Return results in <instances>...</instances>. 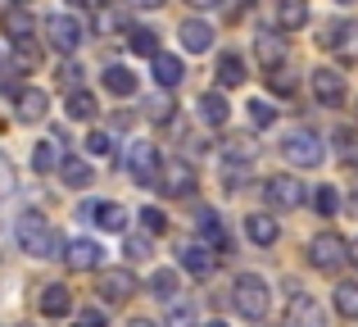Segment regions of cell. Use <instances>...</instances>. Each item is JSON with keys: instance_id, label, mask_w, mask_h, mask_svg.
Returning <instances> with one entry per match:
<instances>
[{"instance_id": "1", "label": "cell", "mask_w": 358, "mask_h": 327, "mask_svg": "<svg viewBox=\"0 0 358 327\" xmlns=\"http://www.w3.org/2000/svg\"><path fill=\"white\" fill-rule=\"evenodd\" d=\"M18 246H23L27 255H36V259H55L64 250V241H59V232H55L41 214L27 209L23 218H18Z\"/></svg>"}, {"instance_id": "2", "label": "cell", "mask_w": 358, "mask_h": 327, "mask_svg": "<svg viewBox=\"0 0 358 327\" xmlns=\"http://www.w3.org/2000/svg\"><path fill=\"white\" fill-rule=\"evenodd\" d=\"M236 309H241L250 323L268 319V309H272V295H268V282H263V277L245 273L241 282H236Z\"/></svg>"}, {"instance_id": "3", "label": "cell", "mask_w": 358, "mask_h": 327, "mask_svg": "<svg viewBox=\"0 0 358 327\" xmlns=\"http://www.w3.org/2000/svg\"><path fill=\"white\" fill-rule=\"evenodd\" d=\"M281 155H286L295 168H317L322 164V141H317L308 127H295V132L281 137Z\"/></svg>"}, {"instance_id": "4", "label": "cell", "mask_w": 358, "mask_h": 327, "mask_svg": "<svg viewBox=\"0 0 358 327\" xmlns=\"http://www.w3.org/2000/svg\"><path fill=\"white\" fill-rule=\"evenodd\" d=\"M308 259H313V268H322V273H336V268L350 259V241L336 237V232H322V237L308 241Z\"/></svg>"}, {"instance_id": "5", "label": "cell", "mask_w": 358, "mask_h": 327, "mask_svg": "<svg viewBox=\"0 0 358 327\" xmlns=\"http://www.w3.org/2000/svg\"><path fill=\"white\" fill-rule=\"evenodd\" d=\"M45 41L59 55H73L82 46V18L78 14H50L45 18Z\"/></svg>"}, {"instance_id": "6", "label": "cell", "mask_w": 358, "mask_h": 327, "mask_svg": "<svg viewBox=\"0 0 358 327\" xmlns=\"http://www.w3.org/2000/svg\"><path fill=\"white\" fill-rule=\"evenodd\" d=\"M131 291H136V277H131L127 268H105V273H100V282H96V295L105 305H122Z\"/></svg>"}, {"instance_id": "7", "label": "cell", "mask_w": 358, "mask_h": 327, "mask_svg": "<svg viewBox=\"0 0 358 327\" xmlns=\"http://www.w3.org/2000/svg\"><path fill=\"white\" fill-rule=\"evenodd\" d=\"M127 168H131V177H136L141 186H155L159 182V155H155V146H150V141H131Z\"/></svg>"}, {"instance_id": "8", "label": "cell", "mask_w": 358, "mask_h": 327, "mask_svg": "<svg viewBox=\"0 0 358 327\" xmlns=\"http://www.w3.org/2000/svg\"><path fill=\"white\" fill-rule=\"evenodd\" d=\"M317 41L327 50H336L341 60H358V23H327Z\"/></svg>"}, {"instance_id": "9", "label": "cell", "mask_w": 358, "mask_h": 327, "mask_svg": "<svg viewBox=\"0 0 358 327\" xmlns=\"http://www.w3.org/2000/svg\"><path fill=\"white\" fill-rule=\"evenodd\" d=\"M263 200H268L272 209H295V204H304V186H299L295 177H268V182H263Z\"/></svg>"}, {"instance_id": "10", "label": "cell", "mask_w": 358, "mask_h": 327, "mask_svg": "<svg viewBox=\"0 0 358 327\" xmlns=\"http://www.w3.org/2000/svg\"><path fill=\"white\" fill-rule=\"evenodd\" d=\"M155 186H164L168 195H191L195 191V168L186 160H173V164H164V173H159Z\"/></svg>"}, {"instance_id": "11", "label": "cell", "mask_w": 358, "mask_h": 327, "mask_svg": "<svg viewBox=\"0 0 358 327\" xmlns=\"http://www.w3.org/2000/svg\"><path fill=\"white\" fill-rule=\"evenodd\" d=\"M313 96H317V105L336 109L345 100V78L336 69H313Z\"/></svg>"}, {"instance_id": "12", "label": "cell", "mask_w": 358, "mask_h": 327, "mask_svg": "<svg viewBox=\"0 0 358 327\" xmlns=\"http://www.w3.org/2000/svg\"><path fill=\"white\" fill-rule=\"evenodd\" d=\"M100 255H105V250H100L96 241L78 237V241H69V250H64V264H69L73 273H91V268H100Z\"/></svg>"}, {"instance_id": "13", "label": "cell", "mask_w": 358, "mask_h": 327, "mask_svg": "<svg viewBox=\"0 0 358 327\" xmlns=\"http://www.w3.org/2000/svg\"><path fill=\"white\" fill-rule=\"evenodd\" d=\"M286 327H327L322 305H317L313 295H295V300H290V314H286Z\"/></svg>"}, {"instance_id": "14", "label": "cell", "mask_w": 358, "mask_h": 327, "mask_svg": "<svg viewBox=\"0 0 358 327\" xmlns=\"http://www.w3.org/2000/svg\"><path fill=\"white\" fill-rule=\"evenodd\" d=\"M0 32H5L9 41H27V36H32V14H27L23 5H9L5 14H0Z\"/></svg>"}, {"instance_id": "15", "label": "cell", "mask_w": 358, "mask_h": 327, "mask_svg": "<svg viewBox=\"0 0 358 327\" xmlns=\"http://www.w3.org/2000/svg\"><path fill=\"white\" fill-rule=\"evenodd\" d=\"M308 23V0H277V27L281 32H299Z\"/></svg>"}, {"instance_id": "16", "label": "cell", "mask_w": 358, "mask_h": 327, "mask_svg": "<svg viewBox=\"0 0 358 327\" xmlns=\"http://www.w3.org/2000/svg\"><path fill=\"white\" fill-rule=\"evenodd\" d=\"M150 60H155V82H159L164 91H168V87H177V82L186 78V69H182V60H177V55H164V50H155Z\"/></svg>"}, {"instance_id": "17", "label": "cell", "mask_w": 358, "mask_h": 327, "mask_svg": "<svg viewBox=\"0 0 358 327\" xmlns=\"http://www.w3.org/2000/svg\"><path fill=\"white\" fill-rule=\"evenodd\" d=\"M182 46L195 50V55L209 50V46H213V27L204 23V18H186V23H182Z\"/></svg>"}, {"instance_id": "18", "label": "cell", "mask_w": 358, "mask_h": 327, "mask_svg": "<svg viewBox=\"0 0 358 327\" xmlns=\"http://www.w3.org/2000/svg\"><path fill=\"white\" fill-rule=\"evenodd\" d=\"M69 309H73V295H69V286L50 282V286L41 291V314H45V319H64Z\"/></svg>"}, {"instance_id": "19", "label": "cell", "mask_w": 358, "mask_h": 327, "mask_svg": "<svg viewBox=\"0 0 358 327\" xmlns=\"http://www.w3.org/2000/svg\"><path fill=\"white\" fill-rule=\"evenodd\" d=\"M245 232H250V241H259V246H272V241L281 237V223L272 218V214H250V218H245Z\"/></svg>"}, {"instance_id": "20", "label": "cell", "mask_w": 358, "mask_h": 327, "mask_svg": "<svg viewBox=\"0 0 358 327\" xmlns=\"http://www.w3.org/2000/svg\"><path fill=\"white\" fill-rule=\"evenodd\" d=\"M45 105H50V100H45V91H36V87L18 91V118H23V123H41V118H45Z\"/></svg>"}, {"instance_id": "21", "label": "cell", "mask_w": 358, "mask_h": 327, "mask_svg": "<svg viewBox=\"0 0 358 327\" xmlns=\"http://www.w3.org/2000/svg\"><path fill=\"white\" fill-rule=\"evenodd\" d=\"M91 223H100L105 232H122L127 228V209L114 200H105V204H91Z\"/></svg>"}, {"instance_id": "22", "label": "cell", "mask_w": 358, "mask_h": 327, "mask_svg": "<svg viewBox=\"0 0 358 327\" xmlns=\"http://www.w3.org/2000/svg\"><path fill=\"white\" fill-rule=\"evenodd\" d=\"M100 82H105V91H109V96H131V91H136V73H131V69H122V64L105 69V73H100Z\"/></svg>"}, {"instance_id": "23", "label": "cell", "mask_w": 358, "mask_h": 327, "mask_svg": "<svg viewBox=\"0 0 358 327\" xmlns=\"http://www.w3.org/2000/svg\"><path fill=\"white\" fill-rule=\"evenodd\" d=\"M59 177H64V186H91V164L87 160H78V155H64L59 160Z\"/></svg>"}, {"instance_id": "24", "label": "cell", "mask_w": 358, "mask_h": 327, "mask_svg": "<svg viewBox=\"0 0 358 327\" xmlns=\"http://www.w3.org/2000/svg\"><path fill=\"white\" fill-rule=\"evenodd\" d=\"M227 114H231V105L218 96V91H204V96H200V118L209 127H222V123H227Z\"/></svg>"}, {"instance_id": "25", "label": "cell", "mask_w": 358, "mask_h": 327, "mask_svg": "<svg viewBox=\"0 0 358 327\" xmlns=\"http://www.w3.org/2000/svg\"><path fill=\"white\" fill-rule=\"evenodd\" d=\"M254 50H259V60L268 64V69H281V60H286V41H281L277 32H263L259 41H254Z\"/></svg>"}, {"instance_id": "26", "label": "cell", "mask_w": 358, "mask_h": 327, "mask_svg": "<svg viewBox=\"0 0 358 327\" xmlns=\"http://www.w3.org/2000/svg\"><path fill=\"white\" fill-rule=\"evenodd\" d=\"M182 268L195 273V277H209L213 273V255L204 246H182Z\"/></svg>"}, {"instance_id": "27", "label": "cell", "mask_w": 358, "mask_h": 327, "mask_svg": "<svg viewBox=\"0 0 358 327\" xmlns=\"http://www.w3.org/2000/svg\"><path fill=\"white\" fill-rule=\"evenodd\" d=\"M168 327H200V314H195L191 300H168Z\"/></svg>"}, {"instance_id": "28", "label": "cell", "mask_w": 358, "mask_h": 327, "mask_svg": "<svg viewBox=\"0 0 358 327\" xmlns=\"http://www.w3.org/2000/svg\"><path fill=\"white\" fill-rule=\"evenodd\" d=\"M218 82H222V87H241V82H245V60H241V55H222V60H218Z\"/></svg>"}, {"instance_id": "29", "label": "cell", "mask_w": 358, "mask_h": 327, "mask_svg": "<svg viewBox=\"0 0 358 327\" xmlns=\"http://www.w3.org/2000/svg\"><path fill=\"white\" fill-rule=\"evenodd\" d=\"M150 291L159 295V300H177V291H182V282H177L173 268H159L155 277H150Z\"/></svg>"}, {"instance_id": "30", "label": "cell", "mask_w": 358, "mask_h": 327, "mask_svg": "<svg viewBox=\"0 0 358 327\" xmlns=\"http://www.w3.org/2000/svg\"><path fill=\"white\" fill-rule=\"evenodd\" d=\"M32 168H36V173H55V168H59V151H55V141H36Z\"/></svg>"}, {"instance_id": "31", "label": "cell", "mask_w": 358, "mask_h": 327, "mask_svg": "<svg viewBox=\"0 0 358 327\" xmlns=\"http://www.w3.org/2000/svg\"><path fill=\"white\" fill-rule=\"evenodd\" d=\"M336 309L345 319H358V282H341L336 286Z\"/></svg>"}, {"instance_id": "32", "label": "cell", "mask_w": 358, "mask_h": 327, "mask_svg": "<svg viewBox=\"0 0 358 327\" xmlns=\"http://www.w3.org/2000/svg\"><path fill=\"white\" fill-rule=\"evenodd\" d=\"M127 46H131L136 55H155V50H159V36L150 32V27H131V32H127Z\"/></svg>"}, {"instance_id": "33", "label": "cell", "mask_w": 358, "mask_h": 327, "mask_svg": "<svg viewBox=\"0 0 358 327\" xmlns=\"http://www.w3.org/2000/svg\"><path fill=\"white\" fill-rule=\"evenodd\" d=\"M69 114L73 118H91L96 114V96H91V91H73L69 96Z\"/></svg>"}, {"instance_id": "34", "label": "cell", "mask_w": 358, "mask_h": 327, "mask_svg": "<svg viewBox=\"0 0 358 327\" xmlns=\"http://www.w3.org/2000/svg\"><path fill=\"white\" fill-rule=\"evenodd\" d=\"M200 237H204V241H213V246H222V218H218L213 209H204V214H200Z\"/></svg>"}, {"instance_id": "35", "label": "cell", "mask_w": 358, "mask_h": 327, "mask_svg": "<svg viewBox=\"0 0 358 327\" xmlns=\"http://www.w3.org/2000/svg\"><path fill=\"white\" fill-rule=\"evenodd\" d=\"M245 109H250V118H254V127H268V123H272V118H277V109H272V105H268V100H250V105H245Z\"/></svg>"}, {"instance_id": "36", "label": "cell", "mask_w": 358, "mask_h": 327, "mask_svg": "<svg viewBox=\"0 0 358 327\" xmlns=\"http://www.w3.org/2000/svg\"><path fill=\"white\" fill-rule=\"evenodd\" d=\"M87 151L100 155V160H109V155H114V137H109V132H91L87 137Z\"/></svg>"}, {"instance_id": "37", "label": "cell", "mask_w": 358, "mask_h": 327, "mask_svg": "<svg viewBox=\"0 0 358 327\" xmlns=\"http://www.w3.org/2000/svg\"><path fill=\"white\" fill-rule=\"evenodd\" d=\"M336 204H341V200H336V191H331V186H317V191H313V209H317V214H327V218H331V214H336Z\"/></svg>"}, {"instance_id": "38", "label": "cell", "mask_w": 358, "mask_h": 327, "mask_svg": "<svg viewBox=\"0 0 358 327\" xmlns=\"http://www.w3.org/2000/svg\"><path fill=\"white\" fill-rule=\"evenodd\" d=\"M336 141H341V160H358V137L350 132V127H341V132H336Z\"/></svg>"}, {"instance_id": "39", "label": "cell", "mask_w": 358, "mask_h": 327, "mask_svg": "<svg viewBox=\"0 0 358 327\" xmlns=\"http://www.w3.org/2000/svg\"><path fill=\"white\" fill-rule=\"evenodd\" d=\"M141 223H145V232H164L168 228L164 209H155V204H150V209H141Z\"/></svg>"}, {"instance_id": "40", "label": "cell", "mask_w": 358, "mask_h": 327, "mask_svg": "<svg viewBox=\"0 0 358 327\" xmlns=\"http://www.w3.org/2000/svg\"><path fill=\"white\" fill-rule=\"evenodd\" d=\"M127 255H131V259H145V255H150V241H145V237H127Z\"/></svg>"}, {"instance_id": "41", "label": "cell", "mask_w": 358, "mask_h": 327, "mask_svg": "<svg viewBox=\"0 0 358 327\" xmlns=\"http://www.w3.org/2000/svg\"><path fill=\"white\" fill-rule=\"evenodd\" d=\"M150 118H159V123L168 118V100H164V96H159V100H150Z\"/></svg>"}, {"instance_id": "42", "label": "cell", "mask_w": 358, "mask_h": 327, "mask_svg": "<svg viewBox=\"0 0 358 327\" xmlns=\"http://www.w3.org/2000/svg\"><path fill=\"white\" fill-rule=\"evenodd\" d=\"M78 78H82L78 64H59V82H78Z\"/></svg>"}, {"instance_id": "43", "label": "cell", "mask_w": 358, "mask_h": 327, "mask_svg": "<svg viewBox=\"0 0 358 327\" xmlns=\"http://www.w3.org/2000/svg\"><path fill=\"white\" fill-rule=\"evenodd\" d=\"M82 327H105V314H96V309H87V314H82Z\"/></svg>"}, {"instance_id": "44", "label": "cell", "mask_w": 358, "mask_h": 327, "mask_svg": "<svg viewBox=\"0 0 358 327\" xmlns=\"http://www.w3.org/2000/svg\"><path fill=\"white\" fill-rule=\"evenodd\" d=\"M272 91H281V96L290 91V78H286V73H272Z\"/></svg>"}, {"instance_id": "45", "label": "cell", "mask_w": 358, "mask_h": 327, "mask_svg": "<svg viewBox=\"0 0 358 327\" xmlns=\"http://www.w3.org/2000/svg\"><path fill=\"white\" fill-rule=\"evenodd\" d=\"M131 5H141V9H159L164 0H131Z\"/></svg>"}, {"instance_id": "46", "label": "cell", "mask_w": 358, "mask_h": 327, "mask_svg": "<svg viewBox=\"0 0 358 327\" xmlns=\"http://www.w3.org/2000/svg\"><path fill=\"white\" fill-rule=\"evenodd\" d=\"M195 9H209V5H222V0H191Z\"/></svg>"}, {"instance_id": "47", "label": "cell", "mask_w": 358, "mask_h": 327, "mask_svg": "<svg viewBox=\"0 0 358 327\" xmlns=\"http://www.w3.org/2000/svg\"><path fill=\"white\" fill-rule=\"evenodd\" d=\"M127 327H155V323H150V319H131Z\"/></svg>"}, {"instance_id": "48", "label": "cell", "mask_w": 358, "mask_h": 327, "mask_svg": "<svg viewBox=\"0 0 358 327\" xmlns=\"http://www.w3.org/2000/svg\"><path fill=\"white\" fill-rule=\"evenodd\" d=\"M350 259H354V264H358V241H354V246H350Z\"/></svg>"}, {"instance_id": "49", "label": "cell", "mask_w": 358, "mask_h": 327, "mask_svg": "<svg viewBox=\"0 0 358 327\" xmlns=\"http://www.w3.org/2000/svg\"><path fill=\"white\" fill-rule=\"evenodd\" d=\"M78 5H96V0H78Z\"/></svg>"}, {"instance_id": "50", "label": "cell", "mask_w": 358, "mask_h": 327, "mask_svg": "<svg viewBox=\"0 0 358 327\" xmlns=\"http://www.w3.org/2000/svg\"><path fill=\"white\" fill-rule=\"evenodd\" d=\"M209 327H227V323H209Z\"/></svg>"}, {"instance_id": "51", "label": "cell", "mask_w": 358, "mask_h": 327, "mask_svg": "<svg viewBox=\"0 0 358 327\" xmlns=\"http://www.w3.org/2000/svg\"><path fill=\"white\" fill-rule=\"evenodd\" d=\"M14 5H23V0H14Z\"/></svg>"}, {"instance_id": "52", "label": "cell", "mask_w": 358, "mask_h": 327, "mask_svg": "<svg viewBox=\"0 0 358 327\" xmlns=\"http://www.w3.org/2000/svg\"><path fill=\"white\" fill-rule=\"evenodd\" d=\"M341 5H350V0H341Z\"/></svg>"}, {"instance_id": "53", "label": "cell", "mask_w": 358, "mask_h": 327, "mask_svg": "<svg viewBox=\"0 0 358 327\" xmlns=\"http://www.w3.org/2000/svg\"><path fill=\"white\" fill-rule=\"evenodd\" d=\"M0 64H5V60H0Z\"/></svg>"}]
</instances>
